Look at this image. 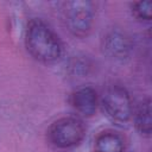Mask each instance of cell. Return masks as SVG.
I'll use <instances>...</instances> for the list:
<instances>
[{
	"mask_svg": "<svg viewBox=\"0 0 152 152\" xmlns=\"http://www.w3.org/2000/svg\"><path fill=\"white\" fill-rule=\"evenodd\" d=\"M28 52L39 62L52 63L62 55V43L58 36L42 20L30 21L25 34Z\"/></svg>",
	"mask_w": 152,
	"mask_h": 152,
	"instance_id": "6da1fadb",
	"label": "cell"
},
{
	"mask_svg": "<svg viewBox=\"0 0 152 152\" xmlns=\"http://www.w3.org/2000/svg\"><path fill=\"white\" fill-rule=\"evenodd\" d=\"M95 17V8L91 1L74 0L63 4V18L68 30L77 37L89 33Z\"/></svg>",
	"mask_w": 152,
	"mask_h": 152,
	"instance_id": "7a4b0ae2",
	"label": "cell"
},
{
	"mask_svg": "<svg viewBox=\"0 0 152 152\" xmlns=\"http://www.w3.org/2000/svg\"><path fill=\"white\" fill-rule=\"evenodd\" d=\"M101 104L106 115L118 124L127 122L133 114V104L128 91L118 84L109 86L102 94Z\"/></svg>",
	"mask_w": 152,
	"mask_h": 152,
	"instance_id": "3957f363",
	"label": "cell"
},
{
	"mask_svg": "<svg viewBox=\"0 0 152 152\" xmlns=\"http://www.w3.org/2000/svg\"><path fill=\"white\" fill-rule=\"evenodd\" d=\"M86 133V127L76 116H64L56 120L48 131L49 140L59 148L78 145Z\"/></svg>",
	"mask_w": 152,
	"mask_h": 152,
	"instance_id": "277c9868",
	"label": "cell"
},
{
	"mask_svg": "<svg viewBox=\"0 0 152 152\" xmlns=\"http://www.w3.org/2000/svg\"><path fill=\"white\" fill-rule=\"evenodd\" d=\"M102 49L109 57L115 59H124L129 55L131 40L122 31L113 28L103 36Z\"/></svg>",
	"mask_w": 152,
	"mask_h": 152,
	"instance_id": "5b68a950",
	"label": "cell"
},
{
	"mask_svg": "<svg viewBox=\"0 0 152 152\" xmlns=\"http://www.w3.org/2000/svg\"><path fill=\"white\" fill-rule=\"evenodd\" d=\"M99 97L91 87L78 88L71 95V104L75 110L83 116H91L97 108Z\"/></svg>",
	"mask_w": 152,
	"mask_h": 152,
	"instance_id": "8992f818",
	"label": "cell"
},
{
	"mask_svg": "<svg viewBox=\"0 0 152 152\" xmlns=\"http://www.w3.org/2000/svg\"><path fill=\"white\" fill-rule=\"evenodd\" d=\"M95 152H124V138L116 132L106 131L100 133L94 142Z\"/></svg>",
	"mask_w": 152,
	"mask_h": 152,
	"instance_id": "52a82bcc",
	"label": "cell"
},
{
	"mask_svg": "<svg viewBox=\"0 0 152 152\" xmlns=\"http://www.w3.org/2000/svg\"><path fill=\"white\" fill-rule=\"evenodd\" d=\"M134 116V125L137 129L144 134L150 135L151 134V126H152V119H151V101L150 99L144 100L139 103L135 110H133Z\"/></svg>",
	"mask_w": 152,
	"mask_h": 152,
	"instance_id": "ba28073f",
	"label": "cell"
},
{
	"mask_svg": "<svg viewBox=\"0 0 152 152\" xmlns=\"http://www.w3.org/2000/svg\"><path fill=\"white\" fill-rule=\"evenodd\" d=\"M151 1H138L132 5L133 14L141 20H150L151 19Z\"/></svg>",
	"mask_w": 152,
	"mask_h": 152,
	"instance_id": "9c48e42d",
	"label": "cell"
}]
</instances>
